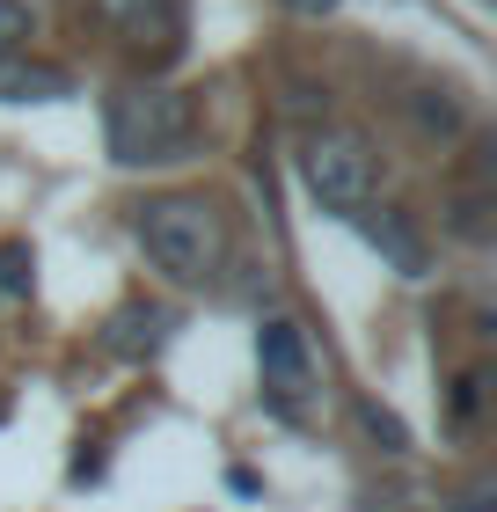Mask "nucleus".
Masks as SVG:
<instances>
[{"label": "nucleus", "mask_w": 497, "mask_h": 512, "mask_svg": "<svg viewBox=\"0 0 497 512\" xmlns=\"http://www.w3.org/2000/svg\"><path fill=\"white\" fill-rule=\"evenodd\" d=\"M110 154L139 169V161H183L198 139V103L183 96V88H161V81H132L110 96Z\"/></svg>", "instance_id": "obj_1"}, {"label": "nucleus", "mask_w": 497, "mask_h": 512, "mask_svg": "<svg viewBox=\"0 0 497 512\" xmlns=\"http://www.w3.org/2000/svg\"><path fill=\"white\" fill-rule=\"evenodd\" d=\"M96 15L110 30H125V37H147V30L169 22V0H96Z\"/></svg>", "instance_id": "obj_8"}, {"label": "nucleus", "mask_w": 497, "mask_h": 512, "mask_svg": "<svg viewBox=\"0 0 497 512\" xmlns=\"http://www.w3.org/2000/svg\"><path fill=\"white\" fill-rule=\"evenodd\" d=\"M161 337H169V308L125 300V308L110 315V352H125V359H147V352H161Z\"/></svg>", "instance_id": "obj_5"}, {"label": "nucleus", "mask_w": 497, "mask_h": 512, "mask_svg": "<svg viewBox=\"0 0 497 512\" xmlns=\"http://www.w3.org/2000/svg\"><path fill=\"white\" fill-rule=\"evenodd\" d=\"M30 0H0V52H22V37H30Z\"/></svg>", "instance_id": "obj_14"}, {"label": "nucleus", "mask_w": 497, "mask_h": 512, "mask_svg": "<svg viewBox=\"0 0 497 512\" xmlns=\"http://www.w3.org/2000/svg\"><path fill=\"white\" fill-rule=\"evenodd\" d=\"M483 388H490V374H483V366H468V374L454 381V425H461V432L476 425V410H483Z\"/></svg>", "instance_id": "obj_12"}, {"label": "nucleus", "mask_w": 497, "mask_h": 512, "mask_svg": "<svg viewBox=\"0 0 497 512\" xmlns=\"http://www.w3.org/2000/svg\"><path fill=\"white\" fill-rule=\"evenodd\" d=\"M66 88H74V81H66L59 66H37V59L0 52V103H59Z\"/></svg>", "instance_id": "obj_6"}, {"label": "nucleus", "mask_w": 497, "mask_h": 512, "mask_svg": "<svg viewBox=\"0 0 497 512\" xmlns=\"http://www.w3.org/2000/svg\"><path fill=\"white\" fill-rule=\"evenodd\" d=\"M454 235H468V242L490 235V198H483V191H461V198H454Z\"/></svg>", "instance_id": "obj_13"}, {"label": "nucleus", "mask_w": 497, "mask_h": 512, "mask_svg": "<svg viewBox=\"0 0 497 512\" xmlns=\"http://www.w3.org/2000/svg\"><path fill=\"white\" fill-rule=\"evenodd\" d=\"M300 183H307V198H315L322 213H366L373 191H381V169H373V147L359 132L322 125V132H307V147H300Z\"/></svg>", "instance_id": "obj_3"}, {"label": "nucleus", "mask_w": 497, "mask_h": 512, "mask_svg": "<svg viewBox=\"0 0 497 512\" xmlns=\"http://www.w3.org/2000/svg\"><path fill=\"white\" fill-rule=\"evenodd\" d=\"M139 249L154 256V271L191 286V278L220 271L227 235H220V213L205 198H154V205H139Z\"/></svg>", "instance_id": "obj_2"}, {"label": "nucleus", "mask_w": 497, "mask_h": 512, "mask_svg": "<svg viewBox=\"0 0 497 512\" xmlns=\"http://www.w3.org/2000/svg\"><path fill=\"white\" fill-rule=\"evenodd\" d=\"M256 374H264V395L286 417H300L307 388H315V352H307V330L293 315H271L264 330H256Z\"/></svg>", "instance_id": "obj_4"}, {"label": "nucleus", "mask_w": 497, "mask_h": 512, "mask_svg": "<svg viewBox=\"0 0 497 512\" xmlns=\"http://www.w3.org/2000/svg\"><path fill=\"white\" fill-rule=\"evenodd\" d=\"M293 15H307V22H322V15H337V0H286Z\"/></svg>", "instance_id": "obj_16"}, {"label": "nucleus", "mask_w": 497, "mask_h": 512, "mask_svg": "<svg viewBox=\"0 0 497 512\" xmlns=\"http://www.w3.org/2000/svg\"><path fill=\"white\" fill-rule=\"evenodd\" d=\"M366 235H373V249H381L395 271H410V278L424 271V235L410 227V213H395V205H381V213L366 220Z\"/></svg>", "instance_id": "obj_7"}, {"label": "nucleus", "mask_w": 497, "mask_h": 512, "mask_svg": "<svg viewBox=\"0 0 497 512\" xmlns=\"http://www.w3.org/2000/svg\"><path fill=\"white\" fill-rule=\"evenodd\" d=\"M410 118H417V132L454 139V132H461V103L446 96V88H417V96H410Z\"/></svg>", "instance_id": "obj_9"}, {"label": "nucleus", "mask_w": 497, "mask_h": 512, "mask_svg": "<svg viewBox=\"0 0 497 512\" xmlns=\"http://www.w3.org/2000/svg\"><path fill=\"white\" fill-rule=\"evenodd\" d=\"M446 512H497V483H468V491L446 505Z\"/></svg>", "instance_id": "obj_15"}, {"label": "nucleus", "mask_w": 497, "mask_h": 512, "mask_svg": "<svg viewBox=\"0 0 497 512\" xmlns=\"http://www.w3.org/2000/svg\"><path fill=\"white\" fill-rule=\"evenodd\" d=\"M30 278H37L30 242H0V300H22V293H30Z\"/></svg>", "instance_id": "obj_10"}, {"label": "nucleus", "mask_w": 497, "mask_h": 512, "mask_svg": "<svg viewBox=\"0 0 497 512\" xmlns=\"http://www.w3.org/2000/svg\"><path fill=\"white\" fill-rule=\"evenodd\" d=\"M359 425H366L373 439H381V454H402V447H410L402 417H395V410H381V403H359Z\"/></svg>", "instance_id": "obj_11"}]
</instances>
